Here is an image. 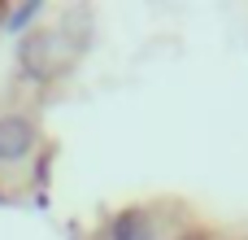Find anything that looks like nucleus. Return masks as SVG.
I'll use <instances>...</instances> for the list:
<instances>
[{
    "label": "nucleus",
    "mask_w": 248,
    "mask_h": 240,
    "mask_svg": "<svg viewBox=\"0 0 248 240\" xmlns=\"http://www.w3.org/2000/svg\"><path fill=\"white\" fill-rule=\"evenodd\" d=\"M113 240H148V219L144 214H122L118 223H113Z\"/></svg>",
    "instance_id": "nucleus-3"
},
{
    "label": "nucleus",
    "mask_w": 248,
    "mask_h": 240,
    "mask_svg": "<svg viewBox=\"0 0 248 240\" xmlns=\"http://www.w3.org/2000/svg\"><path fill=\"white\" fill-rule=\"evenodd\" d=\"M17 61H22V70H26L31 79H52V70H57V35H52V31H31V35H22Z\"/></svg>",
    "instance_id": "nucleus-1"
},
{
    "label": "nucleus",
    "mask_w": 248,
    "mask_h": 240,
    "mask_svg": "<svg viewBox=\"0 0 248 240\" xmlns=\"http://www.w3.org/2000/svg\"><path fill=\"white\" fill-rule=\"evenodd\" d=\"M183 240H205V236H183Z\"/></svg>",
    "instance_id": "nucleus-4"
},
{
    "label": "nucleus",
    "mask_w": 248,
    "mask_h": 240,
    "mask_svg": "<svg viewBox=\"0 0 248 240\" xmlns=\"http://www.w3.org/2000/svg\"><path fill=\"white\" fill-rule=\"evenodd\" d=\"M35 149V127L22 114H4L0 118V162H22Z\"/></svg>",
    "instance_id": "nucleus-2"
}]
</instances>
